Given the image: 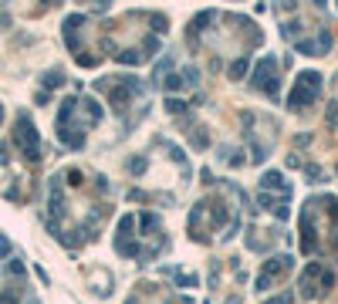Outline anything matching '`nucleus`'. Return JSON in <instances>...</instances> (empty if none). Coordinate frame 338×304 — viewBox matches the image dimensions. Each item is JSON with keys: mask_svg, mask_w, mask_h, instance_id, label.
Listing matches in <instances>:
<instances>
[{"mask_svg": "<svg viewBox=\"0 0 338 304\" xmlns=\"http://www.w3.org/2000/svg\"><path fill=\"white\" fill-rule=\"evenodd\" d=\"M14 142L21 146L24 159H31V162H37V159H41V142H37V128H34V122L27 119V115H17V125H14Z\"/></svg>", "mask_w": 338, "mask_h": 304, "instance_id": "nucleus-1", "label": "nucleus"}, {"mask_svg": "<svg viewBox=\"0 0 338 304\" xmlns=\"http://www.w3.org/2000/svg\"><path fill=\"white\" fill-rule=\"evenodd\" d=\"M318 81H321V78H318V75H311V71H308V75H301L298 88H294V95H291V105H294V108H298L301 101H305V105H311V101H314V95H318Z\"/></svg>", "mask_w": 338, "mask_h": 304, "instance_id": "nucleus-2", "label": "nucleus"}, {"mask_svg": "<svg viewBox=\"0 0 338 304\" xmlns=\"http://www.w3.org/2000/svg\"><path fill=\"white\" fill-rule=\"evenodd\" d=\"M61 81H64L61 71H48V75H44V88H58Z\"/></svg>", "mask_w": 338, "mask_h": 304, "instance_id": "nucleus-3", "label": "nucleus"}, {"mask_svg": "<svg viewBox=\"0 0 338 304\" xmlns=\"http://www.w3.org/2000/svg\"><path fill=\"white\" fill-rule=\"evenodd\" d=\"M7 277L21 280V277H24V264H21V260H10V264H7Z\"/></svg>", "mask_w": 338, "mask_h": 304, "instance_id": "nucleus-4", "label": "nucleus"}, {"mask_svg": "<svg viewBox=\"0 0 338 304\" xmlns=\"http://www.w3.org/2000/svg\"><path fill=\"white\" fill-rule=\"evenodd\" d=\"M247 71V58L244 61H237V64H234V68H230V75H234V78H240V75H244Z\"/></svg>", "mask_w": 338, "mask_h": 304, "instance_id": "nucleus-5", "label": "nucleus"}, {"mask_svg": "<svg viewBox=\"0 0 338 304\" xmlns=\"http://www.w3.org/2000/svg\"><path fill=\"white\" fill-rule=\"evenodd\" d=\"M0 257H10V240L7 237H0Z\"/></svg>", "mask_w": 338, "mask_h": 304, "instance_id": "nucleus-6", "label": "nucleus"}]
</instances>
